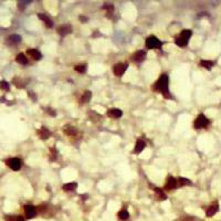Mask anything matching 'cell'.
<instances>
[{
  "label": "cell",
  "mask_w": 221,
  "mask_h": 221,
  "mask_svg": "<svg viewBox=\"0 0 221 221\" xmlns=\"http://www.w3.org/2000/svg\"><path fill=\"white\" fill-rule=\"evenodd\" d=\"M27 53L31 56V58H33L34 60H40L41 58H42V54H41V52L39 51V50L37 49H29L28 51H27Z\"/></svg>",
  "instance_id": "cell-13"
},
{
  "label": "cell",
  "mask_w": 221,
  "mask_h": 221,
  "mask_svg": "<svg viewBox=\"0 0 221 221\" xmlns=\"http://www.w3.org/2000/svg\"><path fill=\"white\" fill-rule=\"evenodd\" d=\"M177 183L178 186H186V185H191V181L187 178H178Z\"/></svg>",
  "instance_id": "cell-24"
},
{
  "label": "cell",
  "mask_w": 221,
  "mask_h": 221,
  "mask_svg": "<svg viewBox=\"0 0 221 221\" xmlns=\"http://www.w3.org/2000/svg\"><path fill=\"white\" fill-rule=\"evenodd\" d=\"M175 42H176V44H177V45H179V47H186L187 44H188V40L183 39V37H180V35H179L178 38H176Z\"/></svg>",
  "instance_id": "cell-22"
},
{
  "label": "cell",
  "mask_w": 221,
  "mask_h": 221,
  "mask_svg": "<svg viewBox=\"0 0 221 221\" xmlns=\"http://www.w3.org/2000/svg\"><path fill=\"white\" fill-rule=\"evenodd\" d=\"M219 210V205L218 202H213L212 205H210L209 207H208V209H207V217H212V216H215L216 213L218 212Z\"/></svg>",
  "instance_id": "cell-10"
},
{
  "label": "cell",
  "mask_w": 221,
  "mask_h": 221,
  "mask_svg": "<svg viewBox=\"0 0 221 221\" xmlns=\"http://www.w3.org/2000/svg\"><path fill=\"white\" fill-rule=\"evenodd\" d=\"M56 155H58V153H56L55 148H51V149H50V159H51V160H55V159H56Z\"/></svg>",
  "instance_id": "cell-31"
},
{
  "label": "cell",
  "mask_w": 221,
  "mask_h": 221,
  "mask_svg": "<svg viewBox=\"0 0 221 221\" xmlns=\"http://www.w3.org/2000/svg\"><path fill=\"white\" fill-rule=\"evenodd\" d=\"M38 136L40 137L41 139H47V138H49L50 135H51V133L49 132V129L45 127H40L38 129Z\"/></svg>",
  "instance_id": "cell-12"
},
{
  "label": "cell",
  "mask_w": 221,
  "mask_h": 221,
  "mask_svg": "<svg viewBox=\"0 0 221 221\" xmlns=\"http://www.w3.org/2000/svg\"><path fill=\"white\" fill-rule=\"evenodd\" d=\"M74 70L78 71V72H80V73H84L85 71H86V64H80V65H76V67H74Z\"/></svg>",
  "instance_id": "cell-28"
},
{
  "label": "cell",
  "mask_w": 221,
  "mask_h": 221,
  "mask_svg": "<svg viewBox=\"0 0 221 221\" xmlns=\"http://www.w3.org/2000/svg\"><path fill=\"white\" fill-rule=\"evenodd\" d=\"M12 82H13V84H15L17 87H19V89L24 87V82L22 81L20 78H15V79L12 80Z\"/></svg>",
  "instance_id": "cell-26"
},
{
  "label": "cell",
  "mask_w": 221,
  "mask_h": 221,
  "mask_svg": "<svg viewBox=\"0 0 221 221\" xmlns=\"http://www.w3.org/2000/svg\"><path fill=\"white\" fill-rule=\"evenodd\" d=\"M16 61H17L19 64H21V65H26V64H28V59H27V56L24 54V53H19V54L17 55V58H16Z\"/></svg>",
  "instance_id": "cell-17"
},
{
  "label": "cell",
  "mask_w": 221,
  "mask_h": 221,
  "mask_svg": "<svg viewBox=\"0 0 221 221\" xmlns=\"http://www.w3.org/2000/svg\"><path fill=\"white\" fill-rule=\"evenodd\" d=\"M91 97H92V93H91L90 91H86V92H84V94L82 95L81 103H89L90 102Z\"/></svg>",
  "instance_id": "cell-23"
},
{
  "label": "cell",
  "mask_w": 221,
  "mask_h": 221,
  "mask_svg": "<svg viewBox=\"0 0 221 221\" xmlns=\"http://www.w3.org/2000/svg\"><path fill=\"white\" fill-rule=\"evenodd\" d=\"M71 32H72V27H71L70 24H63V26L59 27V29H58V33L61 35V37L70 34Z\"/></svg>",
  "instance_id": "cell-9"
},
{
  "label": "cell",
  "mask_w": 221,
  "mask_h": 221,
  "mask_svg": "<svg viewBox=\"0 0 221 221\" xmlns=\"http://www.w3.org/2000/svg\"><path fill=\"white\" fill-rule=\"evenodd\" d=\"M38 17H39V19H41V20L43 21L44 24H45V26H47L48 28H51V27L53 26L52 20H51V19H50V18L48 17L47 15H44V13H39Z\"/></svg>",
  "instance_id": "cell-14"
},
{
  "label": "cell",
  "mask_w": 221,
  "mask_h": 221,
  "mask_svg": "<svg viewBox=\"0 0 221 221\" xmlns=\"http://www.w3.org/2000/svg\"><path fill=\"white\" fill-rule=\"evenodd\" d=\"M154 191H155V194H156V197H157L158 200H165L166 199L165 192H164L161 189H159V188H155Z\"/></svg>",
  "instance_id": "cell-21"
},
{
  "label": "cell",
  "mask_w": 221,
  "mask_h": 221,
  "mask_svg": "<svg viewBox=\"0 0 221 221\" xmlns=\"http://www.w3.org/2000/svg\"><path fill=\"white\" fill-rule=\"evenodd\" d=\"M126 70H127V64L126 63H117L113 67V72L116 76H122Z\"/></svg>",
  "instance_id": "cell-4"
},
{
  "label": "cell",
  "mask_w": 221,
  "mask_h": 221,
  "mask_svg": "<svg viewBox=\"0 0 221 221\" xmlns=\"http://www.w3.org/2000/svg\"><path fill=\"white\" fill-rule=\"evenodd\" d=\"M27 3H30V1H19V2H18V7H19L20 10H24V9L26 8Z\"/></svg>",
  "instance_id": "cell-32"
},
{
  "label": "cell",
  "mask_w": 221,
  "mask_h": 221,
  "mask_svg": "<svg viewBox=\"0 0 221 221\" xmlns=\"http://www.w3.org/2000/svg\"><path fill=\"white\" fill-rule=\"evenodd\" d=\"M24 212H26V217L28 219H32L34 218L35 216H37V208L33 206H31V205H27L26 207H24Z\"/></svg>",
  "instance_id": "cell-7"
},
{
  "label": "cell",
  "mask_w": 221,
  "mask_h": 221,
  "mask_svg": "<svg viewBox=\"0 0 221 221\" xmlns=\"http://www.w3.org/2000/svg\"><path fill=\"white\" fill-rule=\"evenodd\" d=\"M103 9L107 11V13H112L114 10V6L113 5H111V3H105L104 6H103Z\"/></svg>",
  "instance_id": "cell-29"
},
{
  "label": "cell",
  "mask_w": 221,
  "mask_h": 221,
  "mask_svg": "<svg viewBox=\"0 0 221 221\" xmlns=\"http://www.w3.org/2000/svg\"><path fill=\"white\" fill-rule=\"evenodd\" d=\"M123 115V112L119 108H110L107 111V116L111 118H119Z\"/></svg>",
  "instance_id": "cell-11"
},
{
  "label": "cell",
  "mask_w": 221,
  "mask_h": 221,
  "mask_svg": "<svg viewBox=\"0 0 221 221\" xmlns=\"http://www.w3.org/2000/svg\"><path fill=\"white\" fill-rule=\"evenodd\" d=\"M145 58H146V52L145 51H143V50H140V51H136L134 54L132 55V60H133L134 62H136V63H140V62H143L144 60H145Z\"/></svg>",
  "instance_id": "cell-8"
},
{
  "label": "cell",
  "mask_w": 221,
  "mask_h": 221,
  "mask_svg": "<svg viewBox=\"0 0 221 221\" xmlns=\"http://www.w3.org/2000/svg\"><path fill=\"white\" fill-rule=\"evenodd\" d=\"M209 125V119L205 116L204 114H200L199 116L196 118L195 123H194V126H195L196 129H200V128H205Z\"/></svg>",
  "instance_id": "cell-3"
},
{
  "label": "cell",
  "mask_w": 221,
  "mask_h": 221,
  "mask_svg": "<svg viewBox=\"0 0 221 221\" xmlns=\"http://www.w3.org/2000/svg\"><path fill=\"white\" fill-rule=\"evenodd\" d=\"M117 217H118L119 220L126 221L128 218H129V213H128V211L126 209H123V210H121L118 213H117Z\"/></svg>",
  "instance_id": "cell-20"
},
{
  "label": "cell",
  "mask_w": 221,
  "mask_h": 221,
  "mask_svg": "<svg viewBox=\"0 0 221 221\" xmlns=\"http://www.w3.org/2000/svg\"><path fill=\"white\" fill-rule=\"evenodd\" d=\"M6 221H16V217L15 216H7L6 218H5Z\"/></svg>",
  "instance_id": "cell-33"
},
{
  "label": "cell",
  "mask_w": 221,
  "mask_h": 221,
  "mask_svg": "<svg viewBox=\"0 0 221 221\" xmlns=\"http://www.w3.org/2000/svg\"><path fill=\"white\" fill-rule=\"evenodd\" d=\"M200 65L202 67H205V69H208V70H210L211 67H213V63L211 61H207V60H202V61H200Z\"/></svg>",
  "instance_id": "cell-25"
},
{
  "label": "cell",
  "mask_w": 221,
  "mask_h": 221,
  "mask_svg": "<svg viewBox=\"0 0 221 221\" xmlns=\"http://www.w3.org/2000/svg\"><path fill=\"white\" fill-rule=\"evenodd\" d=\"M7 165L12 169V170H19L21 168V160L19 158H10L6 161Z\"/></svg>",
  "instance_id": "cell-5"
},
{
  "label": "cell",
  "mask_w": 221,
  "mask_h": 221,
  "mask_svg": "<svg viewBox=\"0 0 221 221\" xmlns=\"http://www.w3.org/2000/svg\"><path fill=\"white\" fill-rule=\"evenodd\" d=\"M176 187H178L177 179H176V178H174L172 176H168L167 180H166L165 186H164V189H166V190H172V189H175Z\"/></svg>",
  "instance_id": "cell-6"
},
{
  "label": "cell",
  "mask_w": 221,
  "mask_h": 221,
  "mask_svg": "<svg viewBox=\"0 0 221 221\" xmlns=\"http://www.w3.org/2000/svg\"><path fill=\"white\" fill-rule=\"evenodd\" d=\"M20 41H21V37H20V35L12 34V35H10V37L8 38L7 42H8V43H10V44H17V43H19Z\"/></svg>",
  "instance_id": "cell-18"
},
{
  "label": "cell",
  "mask_w": 221,
  "mask_h": 221,
  "mask_svg": "<svg viewBox=\"0 0 221 221\" xmlns=\"http://www.w3.org/2000/svg\"><path fill=\"white\" fill-rule=\"evenodd\" d=\"M181 221H194V218L192 217H185Z\"/></svg>",
  "instance_id": "cell-34"
},
{
  "label": "cell",
  "mask_w": 221,
  "mask_h": 221,
  "mask_svg": "<svg viewBox=\"0 0 221 221\" xmlns=\"http://www.w3.org/2000/svg\"><path fill=\"white\" fill-rule=\"evenodd\" d=\"M146 48L147 49H160L163 43H161V41L159 40L158 38L154 37V35H151V37H148V38L146 39Z\"/></svg>",
  "instance_id": "cell-2"
},
{
  "label": "cell",
  "mask_w": 221,
  "mask_h": 221,
  "mask_svg": "<svg viewBox=\"0 0 221 221\" xmlns=\"http://www.w3.org/2000/svg\"><path fill=\"white\" fill-rule=\"evenodd\" d=\"M76 188H78V183H65L63 186L64 191H74Z\"/></svg>",
  "instance_id": "cell-19"
},
{
  "label": "cell",
  "mask_w": 221,
  "mask_h": 221,
  "mask_svg": "<svg viewBox=\"0 0 221 221\" xmlns=\"http://www.w3.org/2000/svg\"><path fill=\"white\" fill-rule=\"evenodd\" d=\"M191 35H192L191 30H183L180 33V37H183V38L186 39V40H189Z\"/></svg>",
  "instance_id": "cell-27"
},
{
  "label": "cell",
  "mask_w": 221,
  "mask_h": 221,
  "mask_svg": "<svg viewBox=\"0 0 221 221\" xmlns=\"http://www.w3.org/2000/svg\"><path fill=\"white\" fill-rule=\"evenodd\" d=\"M145 142L142 139H138L136 142V144H135V148H134V153L135 154H139L140 151H143V149L145 148Z\"/></svg>",
  "instance_id": "cell-15"
},
{
  "label": "cell",
  "mask_w": 221,
  "mask_h": 221,
  "mask_svg": "<svg viewBox=\"0 0 221 221\" xmlns=\"http://www.w3.org/2000/svg\"><path fill=\"white\" fill-rule=\"evenodd\" d=\"M169 79L168 75L164 73L159 76V79L155 82L153 85V91H157L159 93L163 94L164 97L166 99H172V95L169 93Z\"/></svg>",
  "instance_id": "cell-1"
},
{
  "label": "cell",
  "mask_w": 221,
  "mask_h": 221,
  "mask_svg": "<svg viewBox=\"0 0 221 221\" xmlns=\"http://www.w3.org/2000/svg\"><path fill=\"white\" fill-rule=\"evenodd\" d=\"M16 221H24V219L22 216H17V217H16Z\"/></svg>",
  "instance_id": "cell-35"
},
{
  "label": "cell",
  "mask_w": 221,
  "mask_h": 221,
  "mask_svg": "<svg viewBox=\"0 0 221 221\" xmlns=\"http://www.w3.org/2000/svg\"><path fill=\"white\" fill-rule=\"evenodd\" d=\"M0 89L3 91H9V89H10L9 83L6 81H0Z\"/></svg>",
  "instance_id": "cell-30"
},
{
  "label": "cell",
  "mask_w": 221,
  "mask_h": 221,
  "mask_svg": "<svg viewBox=\"0 0 221 221\" xmlns=\"http://www.w3.org/2000/svg\"><path fill=\"white\" fill-rule=\"evenodd\" d=\"M80 19H81L82 21H86V18H84V17H80Z\"/></svg>",
  "instance_id": "cell-37"
},
{
  "label": "cell",
  "mask_w": 221,
  "mask_h": 221,
  "mask_svg": "<svg viewBox=\"0 0 221 221\" xmlns=\"http://www.w3.org/2000/svg\"><path fill=\"white\" fill-rule=\"evenodd\" d=\"M63 132H64V134L69 135V136H74V135H76V133H78L76 128L73 127V126H70V125L65 126L64 129H63Z\"/></svg>",
  "instance_id": "cell-16"
},
{
  "label": "cell",
  "mask_w": 221,
  "mask_h": 221,
  "mask_svg": "<svg viewBox=\"0 0 221 221\" xmlns=\"http://www.w3.org/2000/svg\"><path fill=\"white\" fill-rule=\"evenodd\" d=\"M48 113L49 114H51V115H52V116H55V112H53V110H48Z\"/></svg>",
  "instance_id": "cell-36"
}]
</instances>
